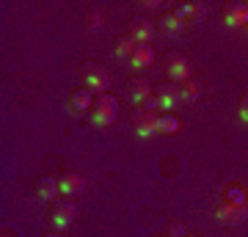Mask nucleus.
<instances>
[{
	"label": "nucleus",
	"instance_id": "obj_5",
	"mask_svg": "<svg viewBox=\"0 0 248 237\" xmlns=\"http://www.w3.org/2000/svg\"><path fill=\"white\" fill-rule=\"evenodd\" d=\"M166 72L171 83H185L190 80V61L182 53H166Z\"/></svg>",
	"mask_w": 248,
	"mask_h": 237
},
{
	"label": "nucleus",
	"instance_id": "obj_17",
	"mask_svg": "<svg viewBox=\"0 0 248 237\" xmlns=\"http://www.w3.org/2000/svg\"><path fill=\"white\" fill-rule=\"evenodd\" d=\"M135 47H138V44H135L130 36H119V39H116V44H113V55H116V58L130 61V55L135 53Z\"/></svg>",
	"mask_w": 248,
	"mask_h": 237
},
{
	"label": "nucleus",
	"instance_id": "obj_12",
	"mask_svg": "<svg viewBox=\"0 0 248 237\" xmlns=\"http://www.w3.org/2000/svg\"><path fill=\"white\" fill-rule=\"evenodd\" d=\"M215 215H218V221H221V223L237 226V223H243V221H246L248 210H246V207H234V204H221Z\"/></svg>",
	"mask_w": 248,
	"mask_h": 237
},
{
	"label": "nucleus",
	"instance_id": "obj_6",
	"mask_svg": "<svg viewBox=\"0 0 248 237\" xmlns=\"http://www.w3.org/2000/svg\"><path fill=\"white\" fill-rule=\"evenodd\" d=\"M83 188H86V179H83V174H78V171H66V174H61V179H58V190H61L66 199L80 196Z\"/></svg>",
	"mask_w": 248,
	"mask_h": 237
},
{
	"label": "nucleus",
	"instance_id": "obj_28",
	"mask_svg": "<svg viewBox=\"0 0 248 237\" xmlns=\"http://www.w3.org/2000/svg\"><path fill=\"white\" fill-rule=\"evenodd\" d=\"M163 237H166V235H163Z\"/></svg>",
	"mask_w": 248,
	"mask_h": 237
},
{
	"label": "nucleus",
	"instance_id": "obj_25",
	"mask_svg": "<svg viewBox=\"0 0 248 237\" xmlns=\"http://www.w3.org/2000/svg\"><path fill=\"white\" fill-rule=\"evenodd\" d=\"M240 108H248V94H243V99H240Z\"/></svg>",
	"mask_w": 248,
	"mask_h": 237
},
{
	"label": "nucleus",
	"instance_id": "obj_13",
	"mask_svg": "<svg viewBox=\"0 0 248 237\" xmlns=\"http://www.w3.org/2000/svg\"><path fill=\"white\" fill-rule=\"evenodd\" d=\"M177 14L185 19V25H196V22H202L207 17V6L204 3H182L177 9Z\"/></svg>",
	"mask_w": 248,
	"mask_h": 237
},
{
	"label": "nucleus",
	"instance_id": "obj_29",
	"mask_svg": "<svg viewBox=\"0 0 248 237\" xmlns=\"http://www.w3.org/2000/svg\"><path fill=\"white\" fill-rule=\"evenodd\" d=\"M246 28H248V25H246Z\"/></svg>",
	"mask_w": 248,
	"mask_h": 237
},
{
	"label": "nucleus",
	"instance_id": "obj_23",
	"mask_svg": "<svg viewBox=\"0 0 248 237\" xmlns=\"http://www.w3.org/2000/svg\"><path fill=\"white\" fill-rule=\"evenodd\" d=\"M143 108H146V111H152V113H155V111H160V99H157V97H149V99H146V102H143Z\"/></svg>",
	"mask_w": 248,
	"mask_h": 237
},
{
	"label": "nucleus",
	"instance_id": "obj_3",
	"mask_svg": "<svg viewBox=\"0 0 248 237\" xmlns=\"http://www.w3.org/2000/svg\"><path fill=\"white\" fill-rule=\"evenodd\" d=\"M130 122H133L135 132H138L141 138H149V135L160 132V116L152 113V111H146V108H133Z\"/></svg>",
	"mask_w": 248,
	"mask_h": 237
},
{
	"label": "nucleus",
	"instance_id": "obj_15",
	"mask_svg": "<svg viewBox=\"0 0 248 237\" xmlns=\"http://www.w3.org/2000/svg\"><path fill=\"white\" fill-rule=\"evenodd\" d=\"M223 204H234V207H248V190L243 185H226L223 188Z\"/></svg>",
	"mask_w": 248,
	"mask_h": 237
},
{
	"label": "nucleus",
	"instance_id": "obj_10",
	"mask_svg": "<svg viewBox=\"0 0 248 237\" xmlns=\"http://www.w3.org/2000/svg\"><path fill=\"white\" fill-rule=\"evenodd\" d=\"M127 91H130V99L135 105H143L152 97V83L146 78H130L127 80Z\"/></svg>",
	"mask_w": 248,
	"mask_h": 237
},
{
	"label": "nucleus",
	"instance_id": "obj_2",
	"mask_svg": "<svg viewBox=\"0 0 248 237\" xmlns=\"http://www.w3.org/2000/svg\"><path fill=\"white\" fill-rule=\"evenodd\" d=\"M119 116V99L113 94H99V99L94 102V113H91V122L97 127H108V124L116 122Z\"/></svg>",
	"mask_w": 248,
	"mask_h": 237
},
{
	"label": "nucleus",
	"instance_id": "obj_1",
	"mask_svg": "<svg viewBox=\"0 0 248 237\" xmlns=\"http://www.w3.org/2000/svg\"><path fill=\"white\" fill-rule=\"evenodd\" d=\"M75 218H78V207L72 204V199H63V202H53V204H50V215H47V221H50V226H53V229L63 232L66 226L75 223Z\"/></svg>",
	"mask_w": 248,
	"mask_h": 237
},
{
	"label": "nucleus",
	"instance_id": "obj_22",
	"mask_svg": "<svg viewBox=\"0 0 248 237\" xmlns=\"http://www.w3.org/2000/svg\"><path fill=\"white\" fill-rule=\"evenodd\" d=\"M102 25V14L99 11H91L89 14V28H99Z\"/></svg>",
	"mask_w": 248,
	"mask_h": 237
},
{
	"label": "nucleus",
	"instance_id": "obj_19",
	"mask_svg": "<svg viewBox=\"0 0 248 237\" xmlns=\"http://www.w3.org/2000/svg\"><path fill=\"white\" fill-rule=\"evenodd\" d=\"M36 193L42 196L45 202H50V199H55L61 190H58V182H55V179H50V176H42V179L36 182Z\"/></svg>",
	"mask_w": 248,
	"mask_h": 237
},
{
	"label": "nucleus",
	"instance_id": "obj_14",
	"mask_svg": "<svg viewBox=\"0 0 248 237\" xmlns=\"http://www.w3.org/2000/svg\"><path fill=\"white\" fill-rule=\"evenodd\" d=\"M152 61H155V50H152V44H138L135 53L130 55V63H133L135 69H146V66H152Z\"/></svg>",
	"mask_w": 248,
	"mask_h": 237
},
{
	"label": "nucleus",
	"instance_id": "obj_8",
	"mask_svg": "<svg viewBox=\"0 0 248 237\" xmlns=\"http://www.w3.org/2000/svg\"><path fill=\"white\" fill-rule=\"evenodd\" d=\"M157 99H160V111H174V108L182 102L179 83H163V86L157 88Z\"/></svg>",
	"mask_w": 248,
	"mask_h": 237
},
{
	"label": "nucleus",
	"instance_id": "obj_16",
	"mask_svg": "<svg viewBox=\"0 0 248 237\" xmlns=\"http://www.w3.org/2000/svg\"><path fill=\"white\" fill-rule=\"evenodd\" d=\"M179 94H182V102H196V99L204 94V83H199V80H185L182 86H179Z\"/></svg>",
	"mask_w": 248,
	"mask_h": 237
},
{
	"label": "nucleus",
	"instance_id": "obj_20",
	"mask_svg": "<svg viewBox=\"0 0 248 237\" xmlns=\"http://www.w3.org/2000/svg\"><path fill=\"white\" fill-rule=\"evenodd\" d=\"M177 130H179V119H177V116H160V132L174 135Z\"/></svg>",
	"mask_w": 248,
	"mask_h": 237
},
{
	"label": "nucleus",
	"instance_id": "obj_27",
	"mask_svg": "<svg viewBox=\"0 0 248 237\" xmlns=\"http://www.w3.org/2000/svg\"><path fill=\"white\" fill-rule=\"evenodd\" d=\"M190 237H196V235H190Z\"/></svg>",
	"mask_w": 248,
	"mask_h": 237
},
{
	"label": "nucleus",
	"instance_id": "obj_26",
	"mask_svg": "<svg viewBox=\"0 0 248 237\" xmlns=\"http://www.w3.org/2000/svg\"><path fill=\"white\" fill-rule=\"evenodd\" d=\"M47 237H58V235H47Z\"/></svg>",
	"mask_w": 248,
	"mask_h": 237
},
{
	"label": "nucleus",
	"instance_id": "obj_11",
	"mask_svg": "<svg viewBox=\"0 0 248 237\" xmlns=\"http://www.w3.org/2000/svg\"><path fill=\"white\" fill-rule=\"evenodd\" d=\"M160 33L166 36H179L182 31H185V19L179 17L177 11H166V14H160Z\"/></svg>",
	"mask_w": 248,
	"mask_h": 237
},
{
	"label": "nucleus",
	"instance_id": "obj_9",
	"mask_svg": "<svg viewBox=\"0 0 248 237\" xmlns=\"http://www.w3.org/2000/svg\"><path fill=\"white\" fill-rule=\"evenodd\" d=\"M223 22L229 28L248 25V6L246 3H229V6H223Z\"/></svg>",
	"mask_w": 248,
	"mask_h": 237
},
{
	"label": "nucleus",
	"instance_id": "obj_4",
	"mask_svg": "<svg viewBox=\"0 0 248 237\" xmlns=\"http://www.w3.org/2000/svg\"><path fill=\"white\" fill-rule=\"evenodd\" d=\"M83 83H86V88L94 91V94H105L108 86H110V78H108V72L102 69V66L86 63V66H83Z\"/></svg>",
	"mask_w": 248,
	"mask_h": 237
},
{
	"label": "nucleus",
	"instance_id": "obj_18",
	"mask_svg": "<svg viewBox=\"0 0 248 237\" xmlns=\"http://www.w3.org/2000/svg\"><path fill=\"white\" fill-rule=\"evenodd\" d=\"M91 102H94V91H89V88H78V91H72V97H69V105L75 111H86Z\"/></svg>",
	"mask_w": 248,
	"mask_h": 237
},
{
	"label": "nucleus",
	"instance_id": "obj_7",
	"mask_svg": "<svg viewBox=\"0 0 248 237\" xmlns=\"http://www.w3.org/2000/svg\"><path fill=\"white\" fill-rule=\"evenodd\" d=\"M130 39H133L135 44H149L152 36H155V28H152V22L146 17H133L130 19Z\"/></svg>",
	"mask_w": 248,
	"mask_h": 237
},
{
	"label": "nucleus",
	"instance_id": "obj_21",
	"mask_svg": "<svg viewBox=\"0 0 248 237\" xmlns=\"http://www.w3.org/2000/svg\"><path fill=\"white\" fill-rule=\"evenodd\" d=\"M166 237H185V226H182L179 221H174V223L169 226V235Z\"/></svg>",
	"mask_w": 248,
	"mask_h": 237
},
{
	"label": "nucleus",
	"instance_id": "obj_24",
	"mask_svg": "<svg viewBox=\"0 0 248 237\" xmlns=\"http://www.w3.org/2000/svg\"><path fill=\"white\" fill-rule=\"evenodd\" d=\"M240 122L248 124V108H240Z\"/></svg>",
	"mask_w": 248,
	"mask_h": 237
}]
</instances>
